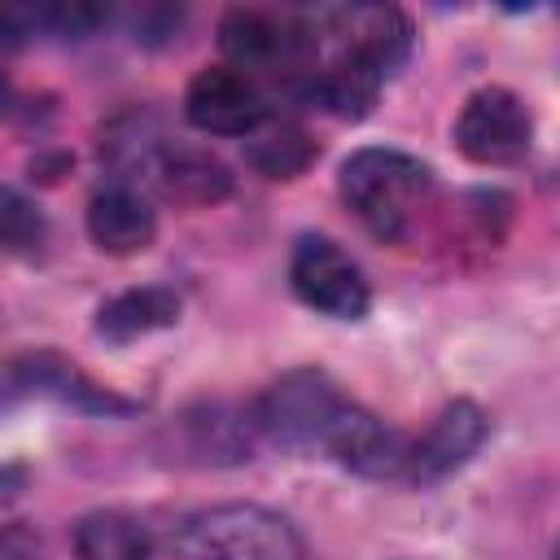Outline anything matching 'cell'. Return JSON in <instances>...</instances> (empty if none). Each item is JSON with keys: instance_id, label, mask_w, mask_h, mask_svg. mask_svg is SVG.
Listing matches in <instances>:
<instances>
[{"instance_id": "cell-1", "label": "cell", "mask_w": 560, "mask_h": 560, "mask_svg": "<svg viewBox=\"0 0 560 560\" xmlns=\"http://www.w3.org/2000/svg\"><path fill=\"white\" fill-rule=\"evenodd\" d=\"M337 188H341V201L376 241L398 245L411 236V228L420 223V210L433 197V171L407 149L368 144L341 162Z\"/></svg>"}, {"instance_id": "cell-2", "label": "cell", "mask_w": 560, "mask_h": 560, "mask_svg": "<svg viewBox=\"0 0 560 560\" xmlns=\"http://www.w3.org/2000/svg\"><path fill=\"white\" fill-rule=\"evenodd\" d=\"M179 560H302L289 516L262 503H214L184 516L171 534Z\"/></svg>"}, {"instance_id": "cell-3", "label": "cell", "mask_w": 560, "mask_h": 560, "mask_svg": "<svg viewBox=\"0 0 560 560\" xmlns=\"http://www.w3.org/2000/svg\"><path fill=\"white\" fill-rule=\"evenodd\" d=\"M350 407V398L337 389V381L319 368H293L284 376H276L258 402H254V420L258 433H267L276 446L289 451H324L328 433L337 429L341 411Z\"/></svg>"}, {"instance_id": "cell-4", "label": "cell", "mask_w": 560, "mask_h": 560, "mask_svg": "<svg viewBox=\"0 0 560 560\" xmlns=\"http://www.w3.org/2000/svg\"><path fill=\"white\" fill-rule=\"evenodd\" d=\"M534 114L512 88H477L455 114V149L477 166H508L529 153Z\"/></svg>"}, {"instance_id": "cell-5", "label": "cell", "mask_w": 560, "mask_h": 560, "mask_svg": "<svg viewBox=\"0 0 560 560\" xmlns=\"http://www.w3.org/2000/svg\"><path fill=\"white\" fill-rule=\"evenodd\" d=\"M289 284L293 293L328 315V319H363L368 306H372V289H368V276L359 271V262L328 236H302L293 245V258H289Z\"/></svg>"}, {"instance_id": "cell-6", "label": "cell", "mask_w": 560, "mask_h": 560, "mask_svg": "<svg viewBox=\"0 0 560 560\" xmlns=\"http://www.w3.org/2000/svg\"><path fill=\"white\" fill-rule=\"evenodd\" d=\"M4 398H9V407L22 402V398H57V402H70V407L92 411V416H131V411H140V402L88 381L57 350H26V354L9 359Z\"/></svg>"}, {"instance_id": "cell-7", "label": "cell", "mask_w": 560, "mask_h": 560, "mask_svg": "<svg viewBox=\"0 0 560 560\" xmlns=\"http://www.w3.org/2000/svg\"><path fill=\"white\" fill-rule=\"evenodd\" d=\"M311 44H315V31L302 18L280 9L241 4V9H228L219 22V48L236 70L293 66Z\"/></svg>"}, {"instance_id": "cell-8", "label": "cell", "mask_w": 560, "mask_h": 560, "mask_svg": "<svg viewBox=\"0 0 560 560\" xmlns=\"http://www.w3.org/2000/svg\"><path fill=\"white\" fill-rule=\"evenodd\" d=\"M184 118L206 136H249L271 114L258 92V83L236 66H206L188 79L184 92Z\"/></svg>"}, {"instance_id": "cell-9", "label": "cell", "mask_w": 560, "mask_h": 560, "mask_svg": "<svg viewBox=\"0 0 560 560\" xmlns=\"http://www.w3.org/2000/svg\"><path fill=\"white\" fill-rule=\"evenodd\" d=\"M324 455L337 459L341 468L372 477V481H407L411 468V438L372 416L368 407L350 402L337 420V429L324 442Z\"/></svg>"}, {"instance_id": "cell-10", "label": "cell", "mask_w": 560, "mask_h": 560, "mask_svg": "<svg viewBox=\"0 0 560 560\" xmlns=\"http://www.w3.org/2000/svg\"><path fill=\"white\" fill-rule=\"evenodd\" d=\"M490 438V416L472 402V398H455L446 402L433 424L411 438V468H407V481L416 486H433V481H446L451 472H459L477 451L481 442Z\"/></svg>"}, {"instance_id": "cell-11", "label": "cell", "mask_w": 560, "mask_h": 560, "mask_svg": "<svg viewBox=\"0 0 560 560\" xmlns=\"http://www.w3.org/2000/svg\"><path fill=\"white\" fill-rule=\"evenodd\" d=\"M88 236L101 254L127 258V254H140L153 245L158 214L136 184L114 179L101 192H92V201H88Z\"/></svg>"}, {"instance_id": "cell-12", "label": "cell", "mask_w": 560, "mask_h": 560, "mask_svg": "<svg viewBox=\"0 0 560 560\" xmlns=\"http://www.w3.org/2000/svg\"><path fill=\"white\" fill-rule=\"evenodd\" d=\"M328 35H341V48L363 52L372 66L398 74V66L411 52V22L394 4H350V9H328L324 13Z\"/></svg>"}, {"instance_id": "cell-13", "label": "cell", "mask_w": 560, "mask_h": 560, "mask_svg": "<svg viewBox=\"0 0 560 560\" xmlns=\"http://www.w3.org/2000/svg\"><path fill=\"white\" fill-rule=\"evenodd\" d=\"M175 433H179L184 459H197V464H241V459H249L258 420H254V407L236 411L228 402H206V407L184 411L175 420Z\"/></svg>"}, {"instance_id": "cell-14", "label": "cell", "mask_w": 560, "mask_h": 560, "mask_svg": "<svg viewBox=\"0 0 560 560\" xmlns=\"http://www.w3.org/2000/svg\"><path fill=\"white\" fill-rule=\"evenodd\" d=\"M149 179L162 188V197L179 206H214L232 192V175L214 153L192 149V144H171V140L153 158Z\"/></svg>"}, {"instance_id": "cell-15", "label": "cell", "mask_w": 560, "mask_h": 560, "mask_svg": "<svg viewBox=\"0 0 560 560\" xmlns=\"http://www.w3.org/2000/svg\"><path fill=\"white\" fill-rule=\"evenodd\" d=\"M179 324V293L166 284H140L122 289L96 311V337L109 346H131L149 332L175 328Z\"/></svg>"}, {"instance_id": "cell-16", "label": "cell", "mask_w": 560, "mask_h": 560, "mask_svg": "<svg viewBox=\"0 0 560 560\" xmlns=\"http://www.w3.org/2000/svg\"><path fill=\"white\" fill-rule=\"evenodd\" d=\"M79 560H149V529L118 508H96L74 525Z\"/></svg>"}, {"instance_id": "cell-17", "label": "cell", "mask_w": 560, "mask_h": 560, "mask_svg": "<svg viewBox=\"0 0 560 560\" xmlns=\"http://www.w3.org/2000/svg\"><path fill=\"white\" fill-rule=\"evenodd\" d=\"M245 162L258 171V175H267V179H293V175H302L311 162H315V140L298 127V122H289V118H267L258 131H249L245 140Z\"/></svg>"}, {"instance_id": "cell-18", "label": "cell", "mask_w": 560, "mask_h": 560, "mask_svg": "<svg viewBox=\"0 0 560 560\" xmlns=\"http://www.w3.org/2000/svg\"><path fill=\"white\" fill-rule=\"evenodd\" d=\"M22 18L31 22V31H48V35H61V39H83L101 22H109V9L88 4V0H52V4H39V9H22Z\"/></svg>"}, {"instance_id": "cell-19", "label": "cell", "mask_w": 560, "mask_h": 560, "mask_svg": "<svg viewBox=\"0 0 560 560\" xmlns=\"http://www.w3.org/2000/svg\"><path fill=\"white\" fill-rule=\"evenodd\" d=\"M0 232L9 254H35L44 245V214L35 201H26L18 188H4V210H0Z\"/></svg>"}, {"instance_id": "cell-20", "label": "cell", "mask_w": 560, "mask_h": 560, "mask_svg": "<svg viewBox=\"0 0 560 560\" xmlns=\"http://www.w3.org/2000/svg\"><path fill=\"white\" fill-rule=\"evenodd\" d=\"M0 560H39L35 534L22 529V525H9V529H4V542H0Z\"/></svg>"}]
</instances>
